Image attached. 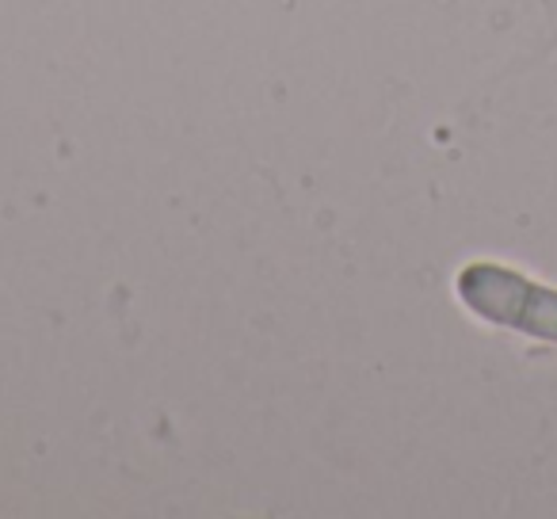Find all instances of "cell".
<instances>
[{
  "instance_id": "1",
  "label": "cell",
  "mask_w": 557,
  "mask_h": 519,
  "mask_svg": "<svg viewBox=\"0 0 557 519\" xmlns=\"http://www.w3.org/2000/svg\"><path fill=\"white\" fill-rule=\"evenodd\" d=\"M458 298L478 318L557 344V291L500 264H470L458 275Z\"/></svg>"
}]
</instances>
